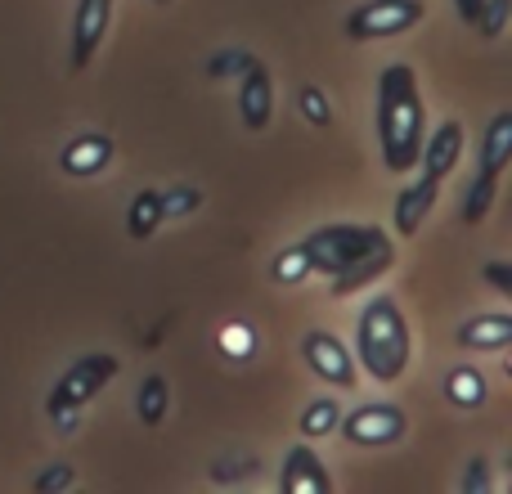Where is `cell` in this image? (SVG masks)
I'll return each instance as SVG.
<instances>
[{"label":"cell","instance_id":"obj_1","mask_svg":"<svg viewBox=\"0 0 512 494\" xmlns=\"http://www.w3.org/2000/svg\"><path fill=\"white\" fill-rule=\"evenodd\" d=\"M301 243H306L315 274H324L333 283V297H351V292L382 279L396 265V243H391V234L382 225L337 221V225H319Z\"/></svg>","mask_w":512,"mask_h":494},{"label":"cell","instance_id":"obj_2","mask_svg":"<svg viewBox=\"0 0 512 494\" xmlns=\"http://www.w3.org/2000/svg\"><path fill=\"white\" fill-rule=\"evenodd\" d=\"M427 135V108L418 95V72L409 63H387L378 72V144L387 171H414Z\"/></svg>","mask_w":512,"mask_h":494},{"label":"cell","instance_id":"obj_3","mask_svg":"<svg viewBox=\"0 0 512 494\" xmlns=\"http://www.w3.org/2000/svg\"><path fill=\"white\" fill-rule=\"evenodd\" d=\"M355 355H360L364 373L378 382H396L405 378L409 360H414V337L409 324L400 315V306L391 297H373L360 310V324H355Z\"/></svg>","mask_w":512,"mask_h":494},{"label":"cell","instance_id":"obj_4","mask_svg":"<svg viewBox=\"0 0 512 494\" xmlns=\"http://www.w3.org/2000/svg\"><path fill=\"white\" fill-rule=\"evenodd\" d=\"M122 373V360L108 351H86L77 364H68V373H63L59 382H54L50 400H45V418H50L54 427H59L63 436L77 427L81 409L90 405V400L99 396V391L108 387V382Z\"/></svg>","mask_w":512,"mask_h":494},{"label":"cell","instance_id":"obj_5","mask_svg":"<svg viewBox=\"0 0 512 494\" xmlns=\"http://www.w3.org/2000/svg\"><path fill=\"white\" fill-rule=\"evenodd\" d=\"M427 14L423 0H364L360 9L346 14V36L351 41H387V36H405Z\"/></svg>","mask_w":512,"mask_h":494},{"label":"cell","instance_id":"obj_6","mask_svg":"<svg viewBox=\"0 0 512 494\" xmlns=\"http://www.w3.org/2000/svg\"><path fill=\"white\" fill-rule=\"evenodd\" d=\"M342 436L351 445H364V450H387V445L405 441L409 432V418L400 405H391V400H373V405H360L351 409V414H342Z\"/></svg>","mask_w":512,"mask_h":494},{"label":"cell","instance_id":"obj_7","mask_svg":"<svg viewBox=\"0 0 512 494\" xmlns=\"http://www.w3.org/2000/svg\"><path fill=\"white\" fill-rule=\"evenodd\" d=\"M301 355H306L310 373H315L319 382H328V387L351 391L355 382H360V369H355V355L346 351V346L337 342L333 333H324V328H315V333L301 337Z\"/></svg>","mask_w":512,"mask_h":494},{"label":"cell","instance_id":"obj_8","mask_svg":"<svg viewBox=\"0 0 512 494\" xmlns=\"http://www.w3.org/2000/svg\"><path fill=\"white\" fill-rule=\"evenodd\" d=\"M113 5L117 0H77V14H72V68H86L99 54L108 36V23H113Z\"/></svg>","mask_w":512,"mask_h":494},{"label":"cell","instance_id":"obj_9","mask_svg":"<svg viewBox=\"0 0 512 494\" xmlns=\"http://www.w3.org/2000/svg\"><path fill=\"white\" fill-rule=\"evenodd\" d=\"M279 490L283 494H328L333 490V472L324 468L310 445H292L283 454V468H279Z\"/></svg>","mask_w":512,"mask_h":494},{"label":"cell","instance_id":"obj_10","mask_svg":"<svg viewBox=\"0 0 512 494\" xmlns=\"http://www.w3.org/2000/svg\"><path fill=\"white\" fill-rule=\"evenodd\" d=\"M270 113H274V81H270V68L265 63H248L239 72V117L248 131H265L270 126Z\"/></svg>","mask_w":512,"mask_h":494},{"label":"cell","instance_id":"obj_11","mask_svg":"<svg viewBox=\"0 0 512 494\" xmlns=\"http://www.w3.org/2000/svg\"><path fill=\"white\" fill-rule=\"evenodd\" d=\"M113 153H117L113 135L86 131V135H72V140L59 149V167L68 171V176H99V171L113 162Z\"/></svg>","mask_w":512,"mask_h":494},{"label":"cell","instance_id":"obj_12","mask_svg":"<svg viewBox=\"0 0 512 494\" xmlns=\"http://www.w3.org/2000/svg\"><path fill=\"white\" fill-rule=\"evenodd\" d=\"M459 158H463V122H441V131L423 135V153H418L423 176L445 180L454 167H459Z\"/></svg>","mask_w":512,"mask_h":494},{"label":"cell","instance_id":"obj_13","mask_svg":"<svg viewBox=\"0 0 512 494\" xmlns=\"http://www.w3.org/2000/svg\"><path fill=\"white\" fill-rule=\"evenodd\" d=\"M436 194H441V180H432V176L409 180V185L396 194V230L405 234V239L423 230V221L436 207Z\"/></svg>","mask_w":512,"mask_h":494},{"label":"cell","instance_id":"obj_14","mask_svg":"<svg viewBox=\"0 0 512 494\" xmlns=\"http://www.w3.org/2000/svg\"><path fill=\"white\" fill-rule=\"evenodd\" d=\"M512 162V113H495L481 135V162H477V176L499 180L504 167Z\"/></svg>","mask_w":512,"mask_h":494},{"label":"cell","instance_id":"obj_15","mask_svg":"<svg viewBox=\"0 0 512 494\" xmlns=\"http://www.w3.org/2000/svg\"><path fill=\"white\" fill-rule=\"evenodd\" d=\"M512 342V319L508 315H477L459 324V346L463 351H504Z\"/></svg>","mask_w":512,"mask_h":494},{"label":"cell","instance_id":"obj_16","mask_svg":"<svg viewBox=\"0 0 512 494\" xmlns=\"http://www.w3.org/2000/svg\"><path fill=\"white\" fill-rule=\"evenodd\" d=\"M162 221H167V212H162V189H140V194L131 198V207H126V234H131L135 243H144L158 234Z\"/></svg>","mask_w":512,"mask_h":494},{"label":"cell","instance_id":"obj_17","mask_svg":"<svg viewBox=\"0 0 512 494\" xmlns=\"http://www.w3.org/2000/svg\"><path fill=\"white\" fill-rule=\"evenodd\" d=\"M445 396H450V405H459V409H481L490 396V387L472 364H459V369H450V378H445Z\"/></svg>","mask_w":512,"mask_h":494},{"label":"cell","instance_id":"obj_18","mask_svg":"<svg viewBox=\"0 0 512 494\" xmlns=\"http://www.w3.org/2000/svg\"><path fill=\"white\" fill-rule=\"evenodd\" d=\"M167 409H171V387L162 373H149L140 382V396H135V414H140L144 427H162L167 423Z\"/></svg>","mask_w":512,"mask_h":494},{"label":"cell","instance_id":"obj_19","mask_svg":"<svg viewBox=\"0 0 512 494\" xmlns=\"http://www.w3.org/2000/svg\"><path fill=\"white\" fill-rule=\"evenodd\" d=\"M337 423H342V405H337L333 396H319V400H310V405L301 409V436H310V441L333 436Z\"/></svg>","mask_w":512,"mask_h":494},{"label":"cell","instance_id":"obj_20","mask_svg":"<svg viewBox=\"0 0 512 494\" xmlns=\"http://www.w3.org/2000/svg\"><path fill=\"white\" fill-rule=\"evenodd\" d=\"M270 274H274L279 283H306L310 274H315V265H310V252H306V243L283 247V252L270 261Z\"/></svg>","mask_w":512,"mask_h":494},{"label":"cell","instance_id":"obj_21","mask_svg":"<svg viewBox=\"0 0 512 494\" xmlns=\"http://www.w3.org/2000/svg\"><path fill=\"white\" fill-rule=\"evenodd\" d=\"M495 194H499V180L490 176H477L468 185V198H463V221L468 225H481L490 216V207H495Z\"/></svg>","mask_w":512,"mask_h":494},{"label":"cell","instance_id":"obj_22","mask_svg":"<svg viewBox=\"0 0 512 494\" xmlns=\"http://www.w3.org/2000/svg\"><path fill=\"white\" fill-rule=\"evenodd\" d=\"M72 486H77V468H72V463H50V468L32 481L36 494H68Z\"/></svg>","mask_w":512,"mask_h":494},{"label":"cell","instance_id":"obj_23","mask_svg":"<svg viewBox=\"0 0 512 494\" xmlns=\"http://www.w3.org/2000/svg\"><path fill=\"white\" fill-rule=\"evenodd\" d=\"M297 104H301V113H306L310 126H328V122H333V104H328V95L319 86H301Z\"/></svg>","mask_w":512,"mask_h":494},{"label":"cell","instance_id":"obj_24","mask_svg":"<svg viewBox=\"0 0 512 494\" xmlns=\"http://www.w3.org/2000/svg\"><path fill=\"white\" fill-rule=\"evenodd\" d=\"M203 207V194L189 185H176V189H162V212L167 216H189Z\"/></svg>","mask_w":512,"mask_h":494},{"label":"cell","instance_id":"obj_25","mask_svg":"<svg viewBox=\"0 0 512 494\" xmlns=\"http://www.w3.org/2000/svg\"><path fill=\"white\" fill-rule=\"evenodd\" d=\"M508 9H512V0H486V5H481V14H477L481 36H490V41H495V36L508 27Z\"/></svg>","mask_w":512,"mask_h":494},{"label":"cell","instance_id":"obj_26","mask_svg":"<svg viewBox=\"0 0 512 494\" xmlns=\"http://www.w3.org/2000/svg\"><path fill=\"white\" fill-rule=\"evenodd\" d=\"M248 63H252L248 50H221L212 63H207V72H212V77H239Z\"/></svg>","mask_w":512,"mask_h":494},{"label":"cell","instance_id":"obj_27","mask_svg":"<svg viewBox=\"0 0 512 494\" xmlns=\"http://www.w3.org/2000/svg\"><path fill=\"white\" fill-rule=\"evenodd\" d=\"M481 279H486L499 297H512V265L508 261H486L481 265Z\"/></svg>","mask_w":512,"mask_h":494},{"label":"cell","instance_id":"obj_28","mask_svg":"<svg viewBox=\"0 0 512 494\" xmlns=\"http://www.w3.org/2000/svg\"><path fill=\"white\" fill-rule=\"evenodd\" d=\"M463 494H490V463L472 459L468 472H463Z\"/></svg>","mask_w":512,"mask_h":494},{"label":"cell","instance_id":"obj_29","mask_svg":"<svg viewBox=\"0 0 512 494\" xmlns=\"http://www.w3.org/2000/svg\"><path fill=\"white\" fill-rule=\"evenodd\" d=\"M221 346H225L230 355H248V351H252V333H248V328H225V333H221Z\"/></svg>","mask_w":512,"mask_h":494},{"label":"cell","instance_id":"obj_30","mask_svg":"<svg viewBox=\"0 0 512 494\" xmlns=\"http://www.w3.org/2000/svg\"><path fill=\"white\" fill-rule=\"evenodd\" d=\"M481 5H486V0H454V9H459V18H463V23H468V27H477Z\"/></svg>","mask_w":512,"mask_h":494},{"label":"cell","instance_id":"obj_31","mask_svg":"<svg viewBox=\"0 0 512 494\" xmlns=\"http://www.w3.org/2000/svg\"><path fill=\"white\" fill-rule=\"evenodd\" d=\"M153 5H171V0H153Z\"/></svg>","mask_w":512,"mask_h":494}]
</instances>
